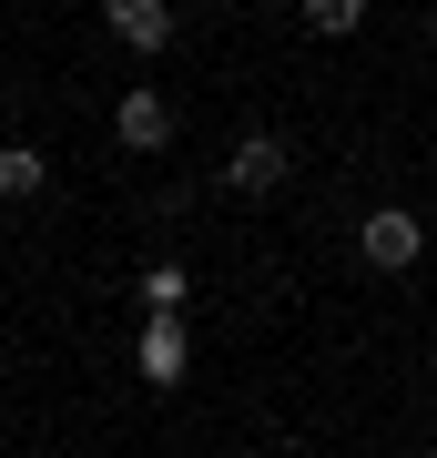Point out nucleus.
<instances>
[{"label": "nucleus", "instance_id": "nucleus-1", "mask_svg": "<svg viewBox=\"0 0 437 458\" xmlns=\"http://www.w3.org/2000/svg\"><path fill=\"white\" fill-rule=\"evenodd\" d=\"M417 255H427V225L407 204H376L366 225H357V265H376V276H407Z\"/></svg>", "mask_w": 437, "mask_h": 458}, {"label": "nucleus", "instance_id": "nucleus-2", "mask_svg": "<svg viewBox=\"0 0 437 458\" xmlns=\"http://www.w3.org/2000/svg\"><path fill=\"white\" fill-rule=\"evenodd\" d=\"M132 367H143V387L173 397L183 377H194V336H183V316H143V346H132Z\"/></svg>", "mask_w": 437, "mask_h": 458}, {"label": "nucleus", "instance_id": "nucleus-3", "mask_svg": "<svg viewBox=\"0 0 437 458\" xmlns=\"http://www.w3.org/2000/svg\"><path fill=\"white\" fill-rule=\"evenodd\" d=\"M113 132H122V153H163V143H173V102H163L153 82H132L113 102Z\"/></svg>", "mask_w": 437, "mask_h": 458}, {"label": "nucleus", "instance_id": "nucleus-4", "mask_svg": "<svg viewBox=\"0 0 437 458\" xmlns=\"http://www.w3.org/2000/svg\"><path fill=\"white\" fill-rule=\"evenodd\" d=\"M285 164H295V153L275 143V132H244V143L224 153V183H234V194H275V183H285Z\"/></svg>", "mask_w": 437, "mask_h": 458}, {"label": "nucleus", "instance_id": "nucleus-5", "mask_svg": "<svg viewBox=\"0 0 437 458\" xmlns=\"http://www.w3.org/2000/svg\"><path fill=\"white\" fill-rule=\"evenodd\" d=\"M102 21H113V41H122V51H143V62L173 41V0H102Z\"/></svg>", "mask_w": 437, "mask_h": 458}, {"label": "nucleus", "instance_id": "nucleus-6", "mask_svg": "<svg viewBox=\"0 0 437 458\" xmlns=\"http://www.w3.org/2000/svg\"><path fill=\"white\" fill-rule=\"evenodd\" d=\"M51 183V153L41 143H0V204H31Z\"/></svg>", "mask_w": 437, "mask_h": 458}, {"label": "nucleus", "instance_id": "nucleus-7", "mask_svg": "<svg viewBox=\"0 0 437 458\" xmlns=\"http://www.w3.org/2000/svg\"><path fill=\"white\" fill-rule=\"evenodd\" d=\"M306 11V31L315 41H346V31H366V0H295Z\"/></svg>", "mask_w": 437, "mask_h": 458}, {"label": "nucleus", "instance_id": "nucleus-8", "mask_svg": "<svg viewBox=\"0 0 437 458\" xmlns=\"http://www.w3.org/2000/svg\"><path fill=\"white\" fill-rule=\"evenodd\" d=\"M143 306H153V316L183 306V265H143Z\"/></svg>", "mask_w": 437, "mask_h": 458}, {"label": "nucleus", "instance_id": "nucleus-9", "mask_svg": "<svg viewBox=\"0 0 437 458\" xmlns=\"http://www.w3.org/2000/svg\"><path fill=\"white\" fill-rule=\"evenodd\" d=\"M427 21H437V11H427Z\"/></svg>", "mask_w": 437, "mask_h": 458}]
</instances>
